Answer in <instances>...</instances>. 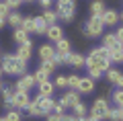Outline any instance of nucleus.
<instances>
[{"mask_svg":"<svg viewBox=\"0 0 123 121\" xmlns=\"http://www.w3.org/2000/svg\"><path fill=\"white\" fill-rule=\"evenodd\" d=\"M27 66H29V62H21L14 53H4L2 56V62H0L2 74H12V76L27 74Z\"/></svg>","mask_w":123,"mask_h":121,"instance_id":"nucleus-1","label":"nucleus"},{"mask_svg":"<svg viewBox=\"0 0 123 121\" xmlns=\"http://www.w3.org/2000/svg\"><path fill=\"white\" fill-rule=\"evenodd\" d=\"M76 13V2L74 0H57L55 2V14L64 23H72Z\"/></svg>","mask_w":123,"mask_h":121,"instance_id":"nucleus-2","label":"nucleus"},{"mask_svg":"<svg viewBox=\"0 0 123 121\" xmlns=\"http://www.w3.org/2000/svg\"><path fill=\"white\" fill-rule=\"evenodd\" d=\"M103 29H105V25H103L101 17H90L86 27H84V35L86 37H97V35L103 33Z\"/></svg>","mask_w":123,"mask_h":121,"instance_id":"nucleus-3","label":"nucleus"},{"mask_svg":"<svg viewBox=\"0 0 123 121\" xmlns=\"http://www.w3.org/2000/svg\"><path fill=\"white\" fill-rule=\"evenodd\" d=\"M107 113H109V103H107L105 99H97L92 103L90 117H94L97 121H103V119H107Z\"/></svg>","mask_w":123,"mask_h":121,"instance_id":"nucleus-4","label":"nucleus"},{"mask_svg":"<svg viewBox=\"0 0 123 121\" xmlns=\"http://www.w3.org/2000/svg\"><path fill=\"white\" fill-rule=\"evenodd\" d=\"M31 103L29 99V92H23V90H14L12 95V109H17V111H21V109H27Z\"/></svg>","mask_w":123,"mask_h":121,"instance_id":"nucleus-5","label":"nucleus"},{"mask_svg":"<svg viewBox=\"0 0 123 121\" xmlns=\"http://www.w3.org/2000/svg\"><path fill=\"white\" fill-rule=\"evenodd\" d=\"M33 103L39 107L41 115H49V113H53V103H55V101H53L51 96H41V95H39Z\"/></svg>","mask_w":123,"mask_h":121,"instance_id":"nucleus-6","label":"nucleus"},{"mask_svg":"<svg viewBox=\"0 0 123 121\" xmlns=\"http://www.w3.org/2000/svg\"><path fill=\"white\" fill-rule=\"evenodd\" d=\"M33 86H35V78H33V74H23V76L17 80V84H14V90L29 92Z\"/></svg>","mask_w":123,"mask_h":121,"instance_id":"nucleus-7","label":"nucleus"},{"mask_svg":"<svg viewBox=\"0 0 123 121\" xmlns=\"http://www.w3.org/2000/svg\"><path fill=\"white\" fill-rule=\"evenodd\" d=\"M109 64H111L109 60H101V57H94V56L84 57V66H88V68H98V70H103V72L109 70Z\"/></svg>","mask_w":123,"mask_h":121,"instance_id":"nucleus-8","label":"nucleus"},{"mask_svg":"<svg viewBox=\"0 0 123 121\" xmlns=\"http://www.w3.org/2000/svg\"><path fill=\"white\" fill-rule=\"evenodd\" d=\"M76 90H78L80 95H88V92H92V90H94V80H92L90 76H88V78H82V76H80Z\"/></svg>","mask_w":123,"mask_h":121,"instance_id":"nucleus-9","label":"nucleus"},{"mask_svg":"<svg viewBox=\"0 0 123 121\" xmlns=\"http://www.w3.org/2000/svg\"><path fill=\"white\" fill-rule=\"evenodd\" d=\"M78 96H80V95H78V90H68L66 95L62 96V101H60V103L64 105L66 109H72L76 103H80V99H78Z\"/></svg>","mask_w":123,"mask_h":121,"instance_id":"nucleus-10","label":"nucleus"},{"mask_svg":"<svg viewBox=\"0 0 123 121\" xmlns=\"http://www.w3.org/2000/svg\"><path fill=\"white\" fill-rule=\"evenodd\" d=\"M45 35H47V39L51 41V43H57V41L64 37V33H62L60 25H49V27H47V31H45Z\"/></svg>","mask_w":123,"mask_h":121,"instance_id":"nucleus-11","label":"nucleus"},{"mask_svg":"<svg viewBox=\"0 0 123 121\" xmlns=\"http://www.w3.org/2000/svg\"><path fill=\"white\" fill-rule=\"evenodd\" d=\"M101 21H103L105 27H113V25H117V21H119V13H115V10H105V13L101 14Z\"/></svg>","mask_w":123,"mask_h":121,"instance_id":"nucleus-12","label":"nucleus"},{"mask_svg":"<svg viewBox=\"0 0 123 121\" xmlns=\"http://www.w3.org/2000/svg\"><path fill=\"white\" fill-rule=\"evenodd\" d=\"M53 56H55V47H53L51 43H43V45L39 47V57H41V62L53 60Z\"/></svg>","mask_w":123,"mask_h":121,"instance_id":"nucleus-13","label":"nucleus"},{"mask_svg":"<svg viewBox=\"0 0 123 121\" xmlns=\"http://www.w3.org/2000/svg\"><path fill=\"white\" fill-rule=\"evenodd\" d=\"M31 45H33L31 41L18 45V49H17V53H14V56H17L21 62H29V60H31Z\"/></svg>","mask_w":123,"mask_h":121,"instance_id":"nucleus-14","label":"nucleus"},{"mask_svg":"<svg viewBox=\"0 0 123 121\" xmlns=\"http://www.w3.org/2000/svg\"><path fill=\"white\" fill-rule=\"evenodd\" d=\"M103 47H107V49L111 51V49H117V47H121V43L117 41L115 33H109V35H105V37H103Z\"/></svg>","mask_w":123,"mask_h":121,"instance_id":"nucleus-15","label":"nucleus"},{"mask_svg":"<svg viewBox=\"0 0 123 121\" xmlns=\"http://www.w3.org/2000/svg\"><path fill=\"white\" fill-rule=\"evenodd\" d=\"M64 64H70V66H74V68H80V66H84V57L80 56V53H68V56L64 57Z\"/></svg>","mask_w":123,"mask_h":121,"instance_id":"nucleus-16","label":"nucleus"},{"mask_svg":"<svg viewBox=\"0 0 123 121\" xmlns=\"http://www.w3.org/2000/svg\"><path fill=\"white\" fill-rule=\"evenodd\" d=\"M37 88H39V95L41 96H51L53 90H55V86H53V82H49V80H43V82L37 84Z\"/></svg>","mask_w":123,"mask_h":121,"instance_id":"nucleus-17","label":"nucleus"},{"mask_svg":"<svg viewBox=\"0 0 123 121\" xmlns=\"http://www.w3.org/2000/svg\"><path fill=\"white\" fill-rule=\"evenodd\" d=\"M47 31V23L43 21V17H33V33L43 35Z\"/></svg>","mask_w":123,"mask_h":121,"instance_id":"nucleus-18","label":"nucleus"},{"mask_svg":"<svg viewBox=\"0 0 123 121\" xmlns=\"http://www.w3.org/2000/svg\"><path fill=\"white\" fill-rule=\"evenodd\" d=\"M55 53L57 56H68V53H70V41L62 37L60 41L55 43Z\"/></svg>","mask_w":123,"mask_h":121,"instance_id":"nucleus-19","label":"nucleus"},{"mask_svg":"<svg viewBox=\"0 0 123 121\" xmlns=\"http://www.w3.org/2000/svg\"><path fill=\"white\" fill-rule=\"evenodd\" d=\"M105 10H107L105 2H103V0H94V2L90 4V17H101Z\"/></svg>","mask_w":123,"mask_h":121,"instance_id":"nucleus-20","label":"nucleus"},{"mask_svg":"<svg viewBox=\"0 0 123 121\" xmlns=\"http://www.w3.org/2000/svg\"><path fill=\"white\" fill-rule=\"evenodd\" d=\"M12 39L17 41V45H23V43H27V41H29V33H27L25 29H14Z\"/></svg>","mask_w":123,"mask_h":121,"instance_id":"nucleus-21","label":"nucleus"},{"mask_svg":"<svg viewBox=\"0 0 123 121\" xmlns=\"http://www.w3.org/2000/svg\"><path fill=\"white\" fill-rule=\"evenodd\" d=\"M21 21H23V14L21 13H10L8 17H6V23H8L12 29H18V27H21Z\"/></svg>","mask_w":123,"mask_h":121,"instance_id":"nucleus-22","label":"nucleus"},{"mask_svg":"<svg viewBox=\"0 0 123 121\" xmlns=\"http://www.w3.org/2000/svg\"><path fill=\"white\" fill-rule=\"evenodd\" d=\"M41 17H43V21L47 23V27H49V25H55V21H57V14H55V10H49V8H45Z\"/></svg>","mask_w":123,"mask_h":121,"instance_id":"nucleus-23","label":"nucleus"},{"mask_svg":"<svg viewBox=\"0 0 123 121\" xmlns=\"http://www.w3.org/2000/svg\"><path fill=\"white\" fill-rule=\"evenodd\" d=\"M109 60L111 62H117V64H123V45H121V47H117V49H111Z\"/></svg>","mask_w":123,"mask_h":121,"instance_id":"nucleus-24","label":"nucleus"},{"mask_svg":"<svg viewBox=\"0 0 123 121\" xmlns=\"http://www.w3.org/2000/svg\"><path fill=\"white\" fill-rule=\"evenodd\" d=\"M109 49H107V47H103V45H101V47H97V49H92V51H90V56H94V57H101V60H109ZM111 62V60H109Z\"/></svg>","mask_w":123,"mask_h":121,"instance_id":"nucleus-25","label":"nucleus"},{"mask_svg":"<svg viewBox=\"0 0 123 121\" xmlns=\"http://www.w3.org/2000/svg\"><path fill=\"white\" fill-rule=\"evenodd\" d=\"M18 29H25L27 33H33V17H23L21 27H18Z\"/></svg>","mask_w":123,"mask_h":121,"instance_id":"nucleus-26","label":"nucleus"},{"mask_svg":"<svg viewBox=\"0 0 123 121\" xmlns=\"http://www.w3.org/2000/svg\"><path fill=\"white\" fill-rule=\"evenodd\" d=\"M55 68H57V66L53 64V60H47V62H41V70H43V72L47 74V76H49V74H53V72H55Z\"/></svg>","mask_w":123,"mask_h":121,"instance_id":"nucleus-27","label":"nucleus"},{"mask_svg":"<svg viewBox=\"0 0 123 121\" xmlns=\"http://www.w3.org/2000/svg\"><path fill=\"white\" fill-rule=\"evenodd\" d=\"M119 76H121V72H119V70H113V68H109V70H107V80H109L111 84H117Z\"/></svg>","mask_w":123,"mask_h":121,"instance_id":"nucleus-28","label":"nucleus"},{"mask_svg":"<svg viewBox=\"0 0 123 121\" xmlns=\"http://www.w3.org/2000/svg\"><path fill=\"white\" fill-rule=\"evenodd\" d=\"M4 119H6V121H23V117H21V111H17V109H10V111L6 113Z\"/></svg>","mask_w":123,"mask_h":121,"instance_id":"nucleus-29","label":"nucleus"},{"mask_svg":"<svg viewBox=\"0 0 123 121\" xmlns=\"http://www.w3.org/2000/svg\"><path fill=\"white\" fill-rule=\"evenodd\" d=\"M72 109H74V115H76V117H80V119L86 115V105H82V103H76Z\"/></svg>","mask_w":123,"mask_h":121,"instance_id":"nucleus-30","label":"nucleus"},{"mask_svg":"<svg viewBox=\"0 0 123 121\" xmlns=\"http://www.w3.org/2000/svg\"><path fill=\"white\" fill-rule=\"evenodd\" d=\"M66 78H68V88H70V90H76L80 76H76V74H70V76H66Z\"/></svg>","mask_w":123,"mask_h":121,"instance_id":"nucleus-31","label":"nucleus"},{"mask_svg":"<svg viewBox=\"0 0 123 121\" xmlns=\"http://www.w3.org/2000/svg\"><path fill=\"white\" fill-rule=\"evenodd\" d=\"M113 103L117 107H123V88H119V90L113 92Z\"/></svg>","mask_w":123,"mask_h":121,"instance_id":"nucleus-32","label":"nucleus"},{"mask_svg":"<svg viewBox=\"0 0 123 121\" xmlns=\"http://www.w3.org/2000/svg\"><path fill=\"white\" fill-rule=\"evenodd\" d=\"M33 78H35V84H39V82H43V80H49V78H47V74H45L43 72V70H37V72L35 74H33Z\"/></svg>","mask_w":123,"mask_h":121,"instance_id":"nucleus-33","label":"nucleus"},{"mask_svg":"<svg viewBox=\"0 0 123 121\" xmlns=\"http://www.w3.org/2000/svg\"><path fill=\"white\" fill-rule=\"evenodd\" d=\"M107 119H111V121H119V107H113V109L109 107V113H107Z\"/></svg>","mask_w":123,"mask_h":121,"instance_id":"nucleus-34","label":"nucleus"},{"mask_svg":"<svg viewBox=\"0 0 123 121\" xmlns=\"http://www.w3.org/2000/svg\"><path fill=\"white\" fill-rule=\"evenodd\" d=\"M53 86H57V88H66V86H68V78H66V76H57V78H55V82H53Z\"/></svg>","mask_w":123,"mask_h":121,"instance_id":"nucleus-35","label":"nucleus"},{"mask_svg":"<svg viewBox=\"0 0 123 121\" xmlns=\"http://www.w3.org/2000/svg\"><path fill=\"white\" fill-rule=\"evenodd\" d=\"M10 14V8H8V4H6V2H0V17L2 19H6Z\"/></svg>","mask_w":123,"mask_h":121,"instance_id":"nucleus-36","label":"nucleus"},{"mask_svg":"<svg viewBox=\"0 0 123 121\" xmlns=\"http://www.w3.org/2000/svg\"><path fill=\"white\" fill-rule=\"evenodd\" d=\"M6 4H8V8H10V10H17L18 6L23 4V0H6Z\"/></svg>","mask_w":123,"mask_h":121,"instance_id":"nucleus-37","label":"nucleus"},{"mask_svg":"<svg viewBox=\"0 0 123 121\" xmlns=\"http://www.w3.org/2000/svg\"><path fill=\"white\" fill-rule=\"evenodd\" d=\"M64 111H66V107L62 103H53V113H55V115H64Z\"/></svg>","mask_w":123,"mask_h":121,"instance_id":"nucleus-38","label":"nucleus"},{"mask_svg":"<svg viewBox=\"0 0 123 121\" xmlns=\"http://www.w3.org/2000/svg\"><path fill=\"white\" fill-rule=\"evenodd\" d=\"M88 74H90V78L94 80V78H101L103 70H98V68H88Z\"/></svg>","mask_w":123,"mask_h":121,"instance_id":"nucleus-39","label":"nucleus"},{"mask_svg":"<svg viewBox=\"0 0 123 121\" xmlns=\"http://www.w3.org/2000/svg\"><path fill=\"white\" fill-rule=\"evenodd\" d=\"M115 37H117V41H119V43L123 45V27H119V29H117V33H115Z\"/></svg>","mask_w":123,"mask_h":121,"instance_id":"nucleus-40","label":"nucleus"},{"mask_svg":"<svg viewBox=\"0 0 123 121\" xmlns=\"http://www.w3.org/2000/svg\"><path fill=\"white\" fill-rule=\"evenodd\" d=\"M62 121H80V117H76V115H62Z\"/></svg>","mask_w":123,"mask_h":121,"instance_id":"nucleus-41","label":"nucleus"},{"mask_svg":"<svg viewBox=\"0 0 123 121\" xmlns=\"http://www.w3.org/2000/svg\"><path fill=\"white\" fill-rule=\"evenodd\" d=\"M47 121H62V115H55V113H49Z\"/></svg>","mask_w":123,"mask_h":121,"instance_id":"nucleus-42","label":"nucleus"},{"mask_svg":"<svg viewBox=\"0 0 123 121\" xmlns=\"http://www.w3.org/2000/svg\"><path fill=\"white\" fill-rule=\"evenodd\" d=\"M117 86H119V88H123V74L119 76V80H117Z\"/></svg>","mask_w":123,"mask_h":121,"instance_id":"nucleus-43","label":"nucleus"},{"mask_svg":"<svg viewBox=\"0 0 123 121\" xmlns=\"http://www.w3.org/2000/svg\"><path fill=\"white\" fill-rule=\"evenodd\" d=\"M80 121H97V119H94V117H82Z\"/></svg>","mask_w":123,"mask_h":121,"instance_id":"nucleus-44","label":"nucleus"},{"mask_svg":"<svg viewBox=\"0 0 123 121\" xmlns=\"http://www.w3.org/2000/svg\"><path fill=\"white\" fill-rule=\"evenodd\" d=\"M119 121H123V107H119Z\"/></svg>","mask_w":123,"mask_h":121,"instance_id":"nucleus-45","label":"nucleus"},{"mask_svg":"<svg viewBox=\"0 0 123 121\" xmlns=\"http://www.w3.org/2000/svg\"><path fill=\"white\" fill-rule=\"evenodd\" d=\"M4 25H6V19H2V17H0V29H2Z\"/></svg>","mask_w":123,"mask_h":121,"instance_id":"nucleus-46","label":"nucleus"},{"mask_svg":"<svg viewBox=\"0 0 123 121\" xmlns=\"http://www.w3.org/2000/svg\"><path fill=\"white\" fill-rule=\"evenodd\" d=\"M0 121H6V119H4V117H0Z\"/></svg>","mask_w":123,"mask_h":121,"instance_id":"nucleus-47","label":"nucleus"},{"mask_svg":"<svg viewBox=\"0 0 123 121\" xmlns=\"http://www.w3.org/2000/svg\"><path fill=\"white\" fill-rule=\"evenodd\" d=\"M23 2H31V0H23Z\"/></svg>","mask_w":123,"mask_h":121,"instance_id":"nucleus-48","label":"nucleus"},{"mask_svg":"<svg viewBox=\"0 0 123 121\" xmlns=\"http://www.w3.org/2000/svg\"><path fill=\"white\" fill-rule=\"evenodd\" d=\"M0 76H2V70H0Z\"/></svg>","mask_w":123,"mask_h":121,"instance_id":"nucleus-49","label":"nucleus"},{"mask_svg":"<svg viewBox=\"0 0 123 121\" xmlns=\"http://www.w3.org/2000/svg\"><path fill=\"white\" fill-rule=\"evenodd\" d=\"M121 19H123V13H121Z\"/></svg>","mask_w":123,"mask_h":121,"instance_id":"nucleus-50","label":"nucleus"}]
</instances>
